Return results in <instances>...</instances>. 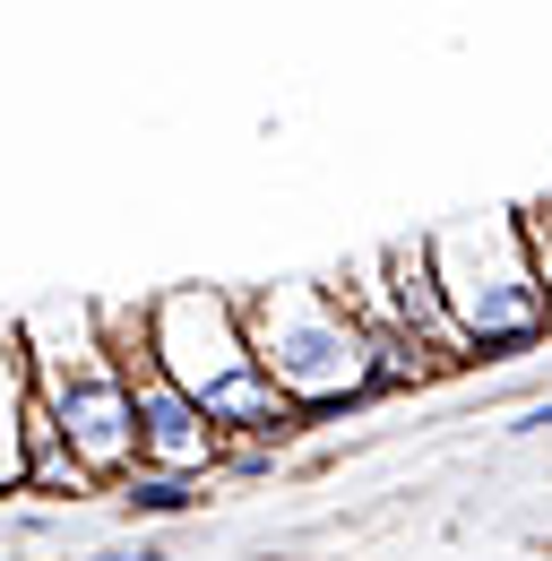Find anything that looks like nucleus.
I'll list each match as a JSON object with an SVG mask.
<instances>
[{
  "label": "nucleus",
  "instance_id": "nucleus-1",
  "mask_svg": "<svg viewBox=\"0 0 552 561\" xmlns=\"http://www.w3.org/2000/svg\"><path fill=\"white\" fill-rule=\"evenodd\" d=\"M147 337H156V363L173 371V389L216 423L225 449H285L294 432H311L294 415V398L260 371V354L242 337L233 285H164V294H147Z\"/></svg>",
  "mask_w": 552,
  "mask_h": 561
},
{
  "label": "nucleus",
  "instance_id": "nucleus-2",
  "mask_svg": "<svg viewBox=\"0 0 552 561\" xmlns=\"http://www.w3.org/2000/svg\"><path fill=\"white\" fill-rule=\"evenodd\" d=\"M233 302H242V337L260 354V371L294 398L302 423H337V415H354V407H380L371 337H363L354 302L337 294V277L233 285Z\"/></svg>",
  "mask_w": 552,
  "mask_h": 561
},
{
  "label": "nucleus",
  "instance_id": "nucleus-3",
  "mask_svg": "<svg viewBox=\"0 0 552 561\" xmlns=\"http://www.w3.org/2000/svg\"><path fill=\"white\" fill-rule=\"evenodd\" d=\"M18 346H26V380L53 398L78 467L113 492L138 467V423H130V389H122V363L104 346L95 302H44V311H26Z\"/></svg>",
  "mask_w": 552,
  "mask_h": 561
},
{
  "label": "nucleus",
  "instance_id": "nucleus-4",
  "mask_svg": "<svg viewBox=\"0 0 552 561\" xmlns=\"http://www.w3.org/2000/svg\"><path fill=\"white\" fill-rule=\"evenodd\" d=\"M423 242H432V268H440V294H449L458 329L475 337V363H518V354L552 346V302H544V285H536L518 208L432 225Z\"/></svg>",
  "mask_w": 552,
  "mask_h": 561
},
{
  "label": "nucleus",
  "instance_id": "nucleus-5",
  "mask_svg": "<svg viewBox=\"0 0 552 561\" xmlns=\"http://www.w3.org/2000/svg\"><path fill=\"white\" fill-rule=\"evenodd\" d=\"M380 294H389L398 329H406L414 346L432 354V371H440V380L483 371V363H475V337L458 329V311H449V294H440V268H432V242H423V233L380 251Z\"/></svg>",
  "mask_w": 552,
  "mask_h": 561
},
{
  "label": "nucleus",
  "instance_id": "nucleus-6",
  "mask_svg": "<svg viewBox=\"0 0 552 561\" xmlns=\"http://www.w3.org/2000/svg\"><path fill=\"white\" fill-rule=\"evenodd\" d=\"M337 294L354 302V320H363V337H371V380H380V398H423L440 371H432V354L398 329V311H389V294H380V251L354 260V268H337Z\"/></svg>",
  "mask_w": 552,
  "mask_h": 561
},
{
  "label": "nucleus",
  "instance_id": "nucleus-7",
  "mask_svg": "<svg viewBox=\"0 0 552 561\" xmlns=\"http://www.w3.org/2000/svg\"><path fill=\"white\" fill-rule=\"evenodd\" d=\"M18 492H35V501H95V476L78 467V449H69V432H61V415H53V398L26 380V415H18Z\"/></svg>",
  "mask_w": 552,
  "mask_h": 561
},
{
  "label": "nucleus",
  "instance_id": "nucleus-8",
  "mask_svg": "<svg viewBox=\"0 0 552 561\" xmlns=\"http://www.w3.org/2000/svg\"><path fill=\"white\" fill-rule=\"evenodd\" d=\"M113 501H122L130 527H164V518H191L207 501V484L199 476H173V467H130V476L113 484Z\"/></svg>",
  "mask_w": 552,
  "mask_h": 561
},
{
  "label": "nucleus",
  "instance_id": "nucleus-9",
  "mask_svg": "<svg viewBox=\"0 0 552 561\" xmlns=\"http://www.w3.org/2000/svg\"><path fill=\"white\" fill-rule=\"evenodd\" d=\"M18 415H26V346L18 320L0 329V501L18 492Z\"/></svg>",
  "mask_w": 552,
  "mask_h": 561
},
{
  "label": "nucleus",
  "instance_id": "nucleus-10",
  "mask_svg": "<svg viewBox=\"0 0 552 561\" xmlns=\"http://www.w3.org/2000/svg\"><path fill=\"white\" fill-rule=\"evenodd\" d=\"M518 233H527V260H536V285H544V302H552V199L518 208Z\"/></svg>",
  "mask_w": 552,
  "mask_h": 561
},
{
  "label": "nucleus",
  "instance_id": "nucleus-11",
  "mask_svg": "<svg viewBox=\"0 0 552 561\" xmlns=\"http://www.w3.org/2000/svg\"><path fill=\"white\" fill-rule=\"evenodd\" d=\"M69 561H173L156 536H130V545H95V553H69Z\"/></svg>",
  "mask_w": 552,
  "mask_h": 561
},
{
  "label": "nucleus",
  "instance_id": "nucleus-12",
  "mask_svg": "<svg viewBox=\"0 0 552 561\" xmlns=\"http://www.w3.org/2000/svg\"><path fill=\"white\" fill-rule=\"evenodd\" d=\"M509 432H552V398H544V407H527V415L509 423Z\"/></svg>",
  "mask_w": 552,
  "mask_h": 561
},
{
  "label": "nucleus",
  "instance_id": "nucleus-13",
  "mask_svg": "<svg viewBox=\"0 0 552 561\" xmlns=\"http://www.w3.org/2000/svg\"><path fill=\"white\" fill-rule=\"evenodd\" d=\"M0 561H35V553H0Z\"/></svg>",
  "mask_w": 552,
  "mask_h": 561
}]
</instances>
